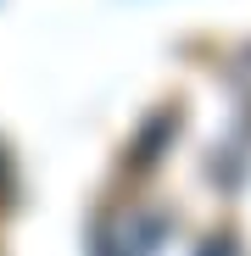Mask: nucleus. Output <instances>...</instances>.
I'll use <instances>...</instances> for the list:
<instances>
[{"mask_svg": "<svg viewBox=\"0 0 251 256\" xmlns=\"http://www.w3.org/2000/svg\"><path fill=\"white\" fill-rule=\"evenodd\" d=\"M106 256H251V56L190 78L145 128Z\"/></svg>", "mask_w": 251, "mask_h": 256, "instance_id": "1", "label": "nucleus"}]
</instances>
